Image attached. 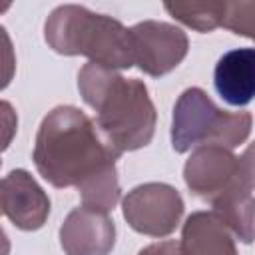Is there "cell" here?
Here are the masks:
<instances>
[{"label": "cell", "mask_w": 255, "mask_h": 255, "mask_svg": "<svg viewBox=\"0 0 255 255\" xmlns=\"http://www.w3.org/2000/svg\"><path fill=\"white\" fill-rule=\"evenodd\" d=\"M118 157L96 122L76 106H56L44 116L32 151L36 171L52 187H76L82 205L106 213L122 197Z\"/></svg>", "instance_id": "cell-1"}, {"label": "cell", "mask_w": 255, "mask_h": 255, "mask_svg": "<svg viewBox=\"0 0 255 255\" xmlns=\"http://www.w3.org/2000/svg\"><path fill=\"white\" fill-rule=\"evenodd\" d=\"M78 90L96 110V128L118 155L149 145L157 114L141 80L124 78L118 70L88 62L78 72Z\"/></svg>", "instance_id": "cell-2"}, {"label": "cell", "mask_w": 255, "mask_h": 255, "mask_svg": "<svg viewBox=\"0 0 255 255\" xmlns=\"http://www.w3.org/2000/svg\"><path fill=\"white\" fill-rule=\"evenodd\" d=\"M44 40L62 56H86L90 62L112 70L135 66L129 28L80 4L54 8L44 24Z\"/></svg>", "instance_id": "cell-3"}, {"label": "cell", "mask_w": 255, "mask_h": 255, "mask_svg": "<svg viewBox=\"0 0 255 255\" xmlns=\"http://www.w3.org/2000/svg\"><path fill=\"white\" fill-rule=\"evenodd\" d=\"M253 128L249 112H227L215 106L205 90L193 86L179 94L171 116V147L177 153L201 145L233 149L241 145Z\"/></svg>", "instance_id": "cell-4"}, {"label": "cell", "mask_w": 255, "mask_h": 255, "mask_svg": "<svg viewBox=\"0 0 255 255\" xmlns=\"http://www.w3.org/2000/svg\"><path fill=\"white\" fill-rule=\"evenodd\" d=\"M183 209L179 191L161 181L135 185L122 201V213L128 225L147 237L171 235L183 217Z\"/></svg>", "instance_id": "cell-5"}, {"label": "cell", "mask_w": 255, "mask_h": 255, "mask_svg": "<svg viewBox=\"0 0 255 255\" xmlns=\"http://www.w3.org/2000/svg\"><path fill=\"white\" fill-rule=\"evenodd\" d=\"M129 36L135 66L151 78H161L175 70L189 50L187 34L169 22H137L129 28Z\"/></svg>", "instance_id": "cell-6"}, {"label": "cell", "mask_w": 255, "mask_h": 255, "mask_svg": "<svg viewBox=\"0 0 255 255\" xmlns=\"http://www.w3.org/2000/svg\"><path fill=\"white\" fill-rule=\"evenodd\" d=\"M239 177V157L221 145L195 147L183 165V181L187 189L209 203Z\"/></svg>", "instance_id": "cell-7"}, {"label": "cell", "mask_w": 255, "mask_h": 255, "mask_svg": "<svg viewBox=\"0 0 255 255\" xmlns=\"http://www.w3.org/2000/svg\"><path fill=\"white\" fill-rule=\"evenodd\" d=\"M4 217L20 231H38L50 215V197L26 169H12L0 185Z\"/></svg>", "instance_id": "cell-8"}, {"label": "cell", "mask_w": 255, "mask_h": 255, "mask_svg": "<svg viewBox=\"0 0 255 255\" xmlns=\"http://www.w3.org/2000/svg\"><path fill=\"white\" fill-rule=\"evenodd\" d=\"M58 235L66 255H110L116 245V223L106 211L78 205L66 215Z\"/></svg>", "instance_id": "cell-9"}, {"label": "cell", "mask_w": 255, "mask_h": 255, "mask_svg": "<svg viewBox=\"0 0 255 255\" xmlns=\"http://www.w3.org/2000/svg\"><path fill=\"white\" fill-rule=\"evenodd\" d=\"M213 86L219 98L243 108L255 100V48H233L225 52L213 70Z\"/></svg>", "instance_id": "cell-10"}, {"label": "cell", "mask_w": 255, "mask_h": 255, "mask_svg": "<svg viewBox=\"0 0 255 255\" xmlns=\"http://www.w3.org/2000/svg\"><path fill=\"white\" fill-rule=\"evenodd\" d=\"M181 255H237L235 237L213 211H193L179 241Z\"/></svg>", "instance_id": "cell-11"}, {"label": "cell", "mask_w": 255, "mask_h": 255, "mask_svg": "<svg viewBox=\"0 0 255 255\" xmlns=\"http://www.w3.org/2000/svg\"><path fill=\"white\" fill-rule=\"evenodd\" d=\"M211 211L229 227L235 239L241 243L255 241V195L239 177L221 195L211 201Z\"/></svg>", "instance_id": "cell-12"}, {"label": "cell", "mask_w": 255, "mask_h": 255, "mask_svg": "<svg viewBox=\"0 0 255 255\" xmlns=\"http://www.w3.org/2000/svg\"><path fill=\"white\" fill-rule=\"evenodd\" d=\"M225 4L227 2H209V4L175 2V4H163V8L171 18H175L183 26H187L195 32L207 34L223 24Z\"/></svg>", "instance_id": "cell-13"}, {"label": "cell", "mask_w": 255, "mask_h": 255, "mask_svg": "<svg viewBox=\"0 0 255 255\" xmlns=\"http://www.w3.org/2000/svg\"><path fill=\"white\" fill-rule=\"evenodd\" d=\"M225 30L255 42V0H239L225 4Z\"/></svg>", "instance_id": "cell-14"}, {"label": "cell", "mask_w": 255, "mask_h": 255, "mask_svg": "<svg viewBox=\"0 0 255 255\" xmlns=\"http://www.w3.org/2000/svg\"><path fill=\"white\" fill-rule=\"evenodd\" d=\"M239 171L243 181L251 191H255V141L247 145V149L239 157Z\"/></svg>", "instance_id": "cell-15"}, {"label": "cell", "mask_w": 255, "mask_h": 255, "mask_svg": "<svg viewBox=\"0 0 255 255\" xmlns=\"http://www.w3.org/2000/svg\"><path fill=\"white\" fill-rule=\"evenodd\" d=\"M137 255H181V249H179V241L167 239V241H157L139 249Z\"/></svg>", "instance_id": "cell-16"}, {"label": "cell", "mask_w": 255, "mask_h": 255, "mask_svg": "<svg viewBox=\"0 0 255 255\" xmlns=\"http://www.w3.org/2000/svg\"><path fill=\"white\" fill-rule=\"evenodd\" d=\"M10 110H12V106L8 104V102H2V116H4V126H6V129H8V135H6V139H4V149L10 145V139H12V131H14V128H16V124H10L8 120H10Z\"/></svg>", "instance_id": "cell-17"}]
</instances>
